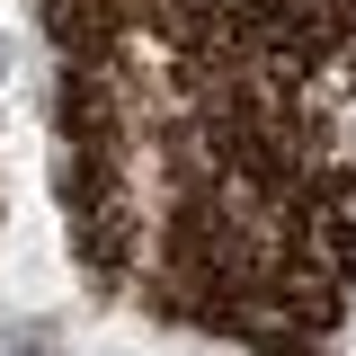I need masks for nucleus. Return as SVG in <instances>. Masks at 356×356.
Segmentation results:
<instances>
[{
    "instance_id": "1",
    "label": "nucleus",
    "mask_w": 356,
    "mask_h": 356,
    "mask_svg": "<svg viewBox=\"0 0 356 356\" xmlns=\"http://www.w3.org/2000/svg\"><path fill=\"white\" fill-rule=\"evenodd\" d=\"M0 356H54V330H18V339H0Z\"/></svg>"
},
{
    "instance_id": "2",
    "label": "nucleus",
    "mask_w": 356,
    "mask_h": 356,
    "mask_svg": "<svg viewBox=\"0 0 356 356\" xmlns=\"http://www.w3.org/2000/svg\"><path fill=\"white\" fill-rule=\"evenodd\" d=\"M0 72H9V44H0Z\"/></svg>"
}]
</instances>
